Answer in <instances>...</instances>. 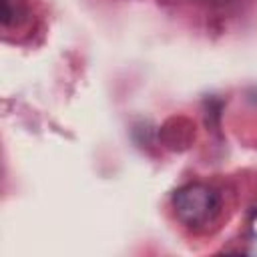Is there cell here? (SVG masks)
Segmentation results:
<instances>
[{"instance_id":"obj_1","label":"cell","mask_w":257,"mask_h":257,"mask_svg":"<svg viewBox=\"0 0 257 257\" xmlns=\"http://www.w3.org/2000/svg\"><path fill=\"white\" fill-rule=\"evenodd\" d=\"M175 217L189 229H201L211 225L221 211L219 193L203 183H191L175 191L173 195Z\"/></svg>"}]
</instances>
